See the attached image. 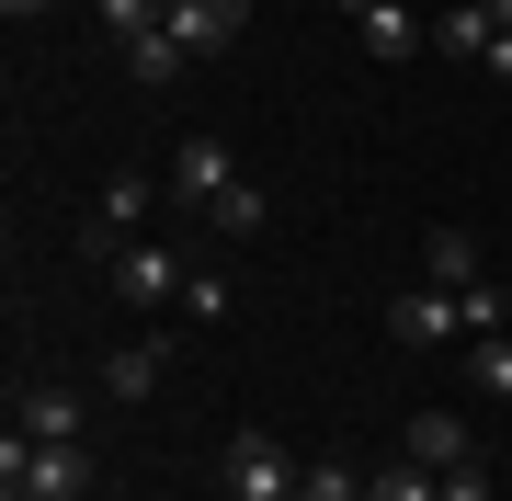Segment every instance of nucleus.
Returning <instances> with one entry per match:
<instances>
[{
    "mask_svg": "<svg viewBox=\"0 0 512 501\" xmlns=\"http://www.w3.org/2000/svg\"><path fill=\"white\" fill-rule=\"evenodd\" d=\"M0 12H12V23H35V12H46V0H0Z\"/></svg>",
    "mask_w": 512,
    "mask_h": 501,
    "instance_id": "nucleus-23",
    "label": "nucleus"
},
{
    "mask_svg": "<svg viewBox=\"0 0 512 501\" xmlns=\"http://www.w3.org/2000/svg\"><path fill=\"white\" fill-rule=\"evenodd\" d=\"M239 23H251V0H171V46H183V57L239 46Z\"/></svg>",
    "mask_w": 512,
    "mask_h": 501,
    "instance_id": "nucleus-9",
    "label": "nucleus"
},
{
    "mask_svg": "<svg viewBox=\"0 0 512 501\" xmlns=\"http://www.w3.org/2000/svg\"><path fill=\"white\" fill-rule=\"evenodd\" d=\"M103 274H114V297H126V308H148V319H160V308H183L194 262L171 251V240H126V251H103Z\"/></svg>",
    "mask_w": 512,
    "mask_h": 501,
    "instance_id": "nucleus-3",
    "label": "nucleus"
},
{
    "mask_svg": "<svg viewBox=\"0 0 512 501\" xmlns=\"http://www.w3.org/2000/svg\"><path fill=\"white\" fill-rule=\"evenodd\" d=\"M160 23H171V0H103V35H114V46L160 35Z\"/></svg>",
    "mask_w": 512,
    "mask_h": 501,
    "instance_id": "nucleus-18",
    "label": "nucleus"
},
{
    "mask_svg": "<svg viewBox=\"0 0 512 501\" xmlns=\"http://www.w3.org/2000/svg\"><path fill=\"white\" fill-rule=\"evenodd\" d=\"M12 433H23V445H92V388L23 376V388H12Z\"/></svg>",
    "mask_w": 512,
    "mask_h": 501,
    "instance_id": "nucleus-2",
    "label": "nucleus"
},
{
    "mask_svg": "<svg viewBox=\"0 0 512 501\" xmlns=\"http://www.w3.org/2000/svg\"><path fill=\"white\" fill-rule=\"evenodd\" d=\"M353 35H365V46L387 57V69H399V57H421V46H433V23H421V12H399V0H376V12L353 23Z\"/></svg>",
    "mask_w": 512,
    "mask_h": 501,
    "instance_id": "nucleus-13",
    "label": "nucleus"
},
{
    "mask_svg": "<svg viewBox=\"0 0 512 501\" xmlns=\"http://www.w3.org/2000/svg\"><path fill=\"white\" fill-rule=\"evenodd\" d=\"M160 376H171V331H137V342H114L103 365H92V388L103 399H148Z\"/></svg>",
    "mask_w": 512,
    "mask_h": 501,
    "instance_id": "nucleus-8",
    "label": "nucleus"
},
{
    "mask_svg": "<svg viewBox=\"0 0 512 501\" xmlns=\"http://www.w3.org/2000/svg\"><path fill=\"white\" fill-rule=\"evenodd\" d=\"M296 501H376V467H353V456H308Z\"/></svg>",
    "mask_w": 512,
    "mask_h": 501,
    "instance_id": "nucleus-14",
    "label": "nucleus"
},
{
    "mask_svg": "<svg viewBox=\"0 0 512 501\" xmlns=\"http://www.w3.org/2000/svg\"><path fill=\"white\" fill-rule=\"evenodd\" d=\"M387 331L399 342H478V285H410L387 308Z\"/></svg>",
    "mask_w": 512,
    "mask_h": 501,
    "instance_id": "nucleus-5",
    "label": "nucleus"
},
{
    "mask_svg": "<svg viewBox=\"0 0 512 501\" xmlns=\"http://www.w3.org/2000/svg\"><path fill=\"white\" fill-rule=\"evenodd\" d=\"M205 228H217V240H262V228H274V194H262L251 171H239V183H228V205H217Z\"/></svg>",
    "mask_w": 512,
    "mask_h": 501,
    "instance_id": "nucleus-15",
    "label": "nucleus"
},
{
    "mask_svg": "<svg viewBox=\"0 0 512 501\" xmlns=\"http://www.w3.org/2000/svg\"><path fill=\"white\" fill-rule=\"evenodd\" d=\"M478 69H490V80H501V92H512V35H490V57H478Z\"/></svg>",
    "mask_w": 512,
    "mask_h": 501,
    "instance_id": "nucleus-22",
    "label": "nucleus"
},
{
    "mask_svg": "<svg viewBox=\"0 0 512 501\" xmlns=\"http://www.w3.org/2000/svg\"><path fill=\"white\" fill-rule=\"evenodd\" d=\"M126 69L148 80V92H160V80H183V69H194V57H183V46H171V23H160V35H137V46H126Z\"/></svg>",
    "mask_w": 512,
    "mask_h": 501,
    "instance_id": "nucleus-16",
    "label": "nucleus"
},
{
    "mask_svg": "<svg viewBox=\"0 0 512 501\" xmlns=\"http://www.w3.org/2000/svg\"><path fill=\"white\" fill-rule=\"evenodd\" d=\"M467 365H478V388H490V399L512 410V331H490V342H467Z\"/></svg>",
    "mask_w": 512,
    "mask_h": 501,
    "instance_id": "nucleus-20",
    "label": "nucleus"
},
{
    "mask_svg": "<svg viewBox=\"0 0 512 501\" xmlns=\"http://www.w3.org/2000/svg\"><path fill=\"white\" fill-rule=\"evenodd\" d=\"M342 12H353V23H365V12H376V0H342Z\"/></svg>",
    "mask_w": 512,
    "mask_h": 501,
    "instance_id": "nucleus-24",
    "label": "nucleus"
},
{
    "mask_svg": "<svg viewBox=\"0 0 512 501\" xmlns=\"http://www.w3.org/2000/svg\"><path fill=\"white\" fill-rule=\"evenodd\" d=\"M490 35H512V0H456V12L433 23L444 57H490Z\"/></svg>",
    "mask_w": 512,
    "mask_h": 501,
    "instance_id": "nucleus-11",
    "label": "nucleus"
},
{
    "mask_svg": "<svg viewBox=\"0 0 512 501\" xmlns=\"http://www.w3.org/2000/svg\"><path fill=\"white\" fill-rule=\"evenodd\" d=\"M160 183H171V205H183V217H217V205H228V183H239V160H228V137H183Z\"/></svg>",
    "mask_w": 512,
    "mask_h": 501,
    "instance_id": "nucleus-6",
    "label": "nucleus"
},
{
    "mask_svg": "<svg viewBox=\"0 0 512 501\" xmlns=\"http://www.w3.org/2000/svg\"><path fill=\"white\" fill-rule=\"evenodd\" d=\"M171 183H148V171H114V183H103V205H92V228H80V240H92V251H126L137 240V228H148V205H160Z\"/></svg>",
    "mask_w": 512,
    "mask_h": 501,
    "instance_id": "nucleus-7",
    "label": "nucleus"
},
{
    "mask_svg": "<svg viewBox=\"0 0 512 501\" xmlns=\"http://www.w3.org/2000/svg\"><path fill=\"white\" fill-rule=\"evenodd\" d=\"M296 479H308V467H296L274 433H228V456H217V501H296Z\"/></svg>",
    "mask_w": 512,
    "mask_h": 501,
    "instance_id": "nucleus-4",
    "label": "nucleus"
},
{
    "mask_svg": "<svg viewBox=\"0 0 512 501\" xmlns=\"http://www.w3.org/2000/svg\"><path fill=\"white\" fill-rule=\"evenodd\" d=\"M421 285H490V274H478V240H467L456 217L421 228Z\"/></svg>",
    "mask_w": 512,
    "mask_h": 501,
    "instance_id": "nucleus-12",
    "label": "nucleus"
},
{
    "mask_svg": "<svg viewBox=\"0 0 512 501\" xmlns=\"http://www.w3.org/2000/svg\"><path fill=\"white\" fill-rule=\"evenodd\" d=\"M399 456H421V467H467V456H478V433L456 422V410H410V433H399Z\"/></svg>",
    "mask_w": 512,
    "mask_h": 501,
    "instance_id": "nucleus-10",
    "label": "nucleus"
},
{
    "mask_svg": "<svg viewBox=\"0 0 512 501\" xmlns=\"http://www.w3.org/2000/svg\"><path fill=\"white\" fill-rule=\"evenodd\" d=\"M228 308H239V285H228V274H205V262H194V285H183V319H205V331H217Z\"/></svg>",
    "mask_w": 512,
    "mask_h": 501,
    "instance_id": "nucleus-19",
    "label": "nucleus"
},
{
    "mask_svg": "<svg viewBox=\"0 0 512 501\" xmlns=\"http://www.w3.org/2000/svg\"><path fill=\"white\" fill-rule=\"evenodd\" d=\"M0 501H92V445H23V433H0Z\"/></svg>",
    "mask_w": 512,
    "mask_h": 501,
    "instance_id": "nucleus-1",
    "label": "nucleus"
},
{
    "mask_svg": "<svg viewBox=\"0 0 512 501\" xmlns=\"http://www.w3.org/2000/svg\"><path fill=\"white\" fill-rule=\"evenodd\" d=\"M444 501H490V456H467V467H433Z\"/></svg>",
    "mask_w": 512,
    "mask_h": 501,
    "instance_id": "nucleus-21",
    "label": "nucleus"
},
{
    "mask_svg": "<svg viewBox=\"0 0 512 501\" xmlns=\"http://www.w3.org/2000/svg\"><path fill=\"white\" fill-rule=\"evenodd\" d=\"M376 501H444V479H433L421 456H387V467H376Z\"/></svg>",
    "mask_w": 512,
    "mask_h": 501,
    "instance_id": "nucleus-17",
    "label": "nucleus"
}]
</instances>
